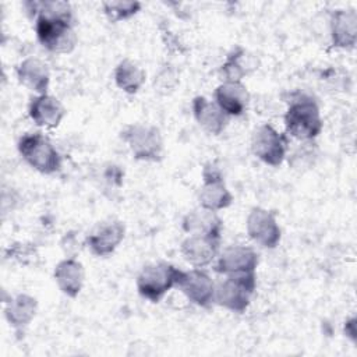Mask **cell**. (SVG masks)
I'll list each match as a JSON object with an SVG mask.
<instances>
[{
	"mask_svg": "<svg viewBox=\"0 0 357 357\" xmlns=\"http://www.w3.org/2000/svg\"><path fill=\"white\" fill-rule=\"evenodd\" d=\"M124 225L119 220H107L96 225L86 237V244L98 257L110 255L124 238Z\"/></svg>",
	"mask_w": 357,
	"mask_h": 357,
	"instance_id": "obj_12",
	"label": "cell"
},
{
	"mask_svg": "<svg viewBox=\"0 0 357 357\" xmlns=\"http://www.w3.org/2000/svg\"><path fill=\"white\" fill-rule=\"evenodd\" d=\"M331 38L335 47L351 49L357 39V14L353 10H336L331 17Z\"/></svg>",
	"mask_w": 357,
	"mask_h": 357,
	"instance_id": "obj_17",
	"label": "cell"
},
{
	"mask_svg": "<svg viewBox=\"0 0 357 357\" xmlns=\"http://www.w3.org/2000/svg\"><path fill=\"white\" fill-rule=\"evenodd\" d=\"M177 287L191 303L199 307H209L215 301V284L209 275L201 269L183 272Z\"/></svg>",
	"mask_w": 357,
	"mask_h": 357,
	"instance_id": "obj_10",
	"label": "cell"
},
{
	"mask_svg": "<svg viewBox=\"0 0 357 357\" xmlns=\"http://www.w3.org/2000/svg\"><path fill=\"white\" fill-rule=\"evenodd\" d=\"M18 151L29 166L43 174L56 173L61 167L60 153L40 132L22 135L18 141Z\"/></svg>",
	"mask_w": 357,
	"mask_h": 357,
	"instance_id": "obj_3",
	"label": "cell"
},
{
	"mask_svg": "<svg viewBox=\"0 0 357 357\" xmlns=\"http://www.w3.org/2000/svg\"><path fill=\"white\" fill-rule=\"evenodd\" d=\"M258 254L245 245H231L223 250L218 257L215 271L223 275L255 272Z\"/></svg>",
	"mask_w": 357,
	"mask_h": 357,
	"instance_id": "obj_11",
	"label": "cell"
},
{
	"mask_svg": "<svg viewBox=\"0 0 357 357\" xmlns=\"http://www.w3.org/2000/svg\"><path fill=\"white\" fill-rule=\"evenodd\" d=\"M216 105L227 116H241L250 102V93L241 82H223L215 89Z\"/></svg>",
	"mask_w": 357,
	"mask_h": 357,
	"instance_id": "obj_16",
	"label": "cell"
},
{
	"mask_svg": "<svg viewBox=\"0 0 357 357\" xmlns=\"http://www.w3.org/2000/svg\"><path fill=\"white\" fill-rule=\"evenodd\" d=\"M84 266L74 258L60 261L54 268V279L59 289L68 297H77L84 284Z\"/></svg>",
	"mask_w": 357,
	"mask_h": 357,
	"instance_id": "obj_19",
	"label": "cell"
},
{
	"mask_svg": "<svg viewBox=\"0 0 357 357\" xmlns=\"http://www.w3.org/2000/svg\"><path fill=\"white\" fill-rule=\"evenodd\" d=\"M64 114L66 110L60 100L49 93L36 95L31 99L29 117L33 120L36 126L54 128L60 124Z\"/></svg>",
	"mask_w": 357,
	"mask_h": 357,
	"instance_id": "obj_14",
	"label": "cell"
},
{
	"mask_svg": "<svg viewBox=\"0 0 357 357\" xmlns=\"http://www.w3.org/2000/svg\"><path fill=\"white\" fill-rule=\"evenodd\" d=\"M219 240L208 236H188L181 243V254L195 268L211 264L219 252Z\"/></svg>",
	"mask_w": 357,
	"mask_h": 357,
	"instance_id": "obj_13",
	"label": "cell"
},
{
	"mask_svg": "<svg viewBox=\"0 0 357 357\" xmlns=\"http://www.w3.org/2000/svg\"><path fill=\"white\" fill-rule=\"evenodd\" d=\"M121 138L127 142L135 159L152 162L162 159L163 139L156 127L131 124L121 131Z\"/></svg>",
	"mask_w": 357,
	"mask_h": 357,
	"instance_id": "obj_6",
	"label": "cell"
},
{
	"mask_svg": "<svg viewBox=\"0 0 357 357\" xmlns=\"http://www.w3.org/2000/svg\"><path fill=\"white\" fill-rule=\"evenodd\" d=\"M181 269L169 262H158L145 266L137 279V289L144 298L159 301L172 287L177 286L181 276Z\"/></svg>",
	"mask_w": 357,
	"mask_h": 357,
	"instance_id": "obj_4",
	"label": "cell"
},
{
	"mask_svg": "<svg viewBox=\"0 0 357 357\" xmlns=\"http://www.w3.org/2000/svg\"><path fill=\"white\" fill-rule=\"evenodd\" d=\"M247 233L261 247L275 248L280 241V227L272 212L254 208L247 218Z\"/></svg>",
	"mask_w": 357,
	"mask_h": 357,
	"instance_id": "obj_9",
	"label": "cell"
},
{
	"mask_svg": "<svg viewBox=\"0 0 357 357\" xmlns=\"http://www.w3.org/2000/svg\"><path fill=\"white\" fill-rule=\"evenodd\" d=\"M116 85L126 93H137L145 81V73L134 61L126 59L120 61L114 70Z\"/></svg>",
	"mask_w": 357,
	"mask_h": 357,
	"instance_id": "obj_22",
	"label": "cell"
},
{
	"mask_svg": "<svg viewBox=\"0 0 357 357\" xmlns=\"http://www.w3.org/2000/svg\"><path fill=\"white\" fill-rule=\"evenodd\" d=\"M254 68L251 57L243 47H236L223 63L220 68V75L225 82H240L244 75H247Z\"/></svg>",
	"mask_w": 357,
	"mask_h": 357,
	"instance_id": "obj_23",
	"label": "cell"
},
{
	"mask_svg": "<svg viewBox=\"0 0 357 357\" xmlns=\"http://www.w3.org/2000/svg\"><path fill=\"white\" fill-rule=\"evenodd\" d=\"M347 325H349L350 328H354V318H353L350 322H347ZM344 329L347 331V328H344ZM354 335H356V331H351V333H350L349 336H351V337H353V340H354V339H356V337H354Z\"/></svg>",
	"mask_w": 357,
	"mask_h": 357,
	"instance_id": "obj_25",
	"label": "cell"
},
{
	"mask_svg": "<svg viewBox=\"0 0 357 357\" xmlns=\"http://www.w3.org/2000/svg\"><path fill=\"white\" fill-rule=\"evenodd\" d=\"M286 131L300 141H310L322 131V119L312 98L298 95L290 102L284 114Z\"/></svg>",
	"mask_w": 357,
	"mask_h": 357,
	"instance_id": "obj_2",
	"label": "cell"
},
{
	"mask_svg": "<svg viewBox=\"0 0 357 357\" xmlns=\"http://www.w3.org/2000/svg\"><path fill=\"white\" fill-rule=\"evenodd\" d=\"M222 219L215 211L199 206L188 212L183 219V229L191 236H208L220 238Z\"/></svg>",
	"mask_w": 357,
	"mask_h": 357,
	"instance_id": "obj_15",
	"label": "cell"
},
{
	"mask_svg": "<svg viewBox=\"0 0 357 357\" xmlns=\"http://www.w3.org/2000/svg\"><path fill=\"white\" fill-rule=\"evenodd\" d=\"M102 6L112 22L127 20L141 8V3L138 1H105Z\"/></svg>",
	"mask_w": 357,
	"mask_h": 357,
	"instance_id": "obj_24",
	"label": "cell"
},
{
	"mask_svg": "<svg viewBox=\"0 0 357 357\" xmlns=\"http://www.w3.org/2000/svg\"><path fill=\"white\" fill-rule=\"evenodd\" d=\"M17 77L22 85L38 95H45L49 86L50 74L47 66L39 59H25L17 67Z\"/></svg>",
	"mask_w": 357,
	"mask_h": 357,
	"instance_id": "obj_20",
	"label": "cell"
},
{
	"mask_svg": "<svg viewBox=\"0 0 357 357\" xmlns=\"http://www.w3.org/2000/svg\"><path fill=\"white\" fill-rule=\"evenodd\" d=\"M38 303L28 294H18L10 303H7L4 314L11 326L21 331L32 321L36 312Z\"/></svg>",
	"mask_w": 357,
	"mask_h": 357,
	"instance_id": "obj_21",
	"label": "cell"
},
{
	"mask_svg": "<svg viewBox=\"0 0 357 357\" xmlns=\"http://www.w3.org/2000/svg\"><path fill=\"white\" fill-rule=\"evenodd\" d=\"M202 178L204 185L198 197L201 206L211 211H219L231 205L233 195L225 185L220 169L215 163L209 162L205 165Z\"/></svg>",
	"mask_w": 357,
	"mask_h": 357,
	"instance_id": "obj_8",
	"label": "cell"
},
{
	"mask_svg": "<svg viewBox=\"0 0 357 357\" xmlns=\"http://www.w3.org/2000/svg\"><path fill=\"white\" fill-rule=\"evenodd\" d=\"M26 7L36 15L35 31L43 47L56 53L71 52L77 43L73 28L71 7L66 1H28Z\"/></svg>",
	"mask_w": 357,
	"mask_h": 357,
	"instance_id": "obj_1",
	"label": "cell"
},
{
	"mask_svg": "<svg viewBox=\"0 0 357 357\" xmlns=\"http://www.w3.org/2000/svg\"><path fill=\"white\" fill-rule=\"evenodd\" d=\"M192 112L198 124L209 134H220L229 120V116L216 105L204 96H195L192 100Z\"/></svg>",
	"mask_w": 357,
	"mask_h": 357,
	"instance_id": "obj_18",
	"label": "cell"
},
{
	"mask_svg": "<svg viewBox=\"0 0 357 357\" xmlns=\"http://www.w3.org/2000/svg\"><path fill=\"white\" fill-rule=\"evenodd\" d=\"M286 148V135L278 132L271 124H262L258 127L251 139L252 153L269 166H279L283 162Z\"/></svg>",
	"mask_w": 357,
	"mask_h": 357,
	"instance_id": "obj_7",
	"label": "cell"
},
{
	"mask_svg": "<svg viewBox=\"0 0 357 357\" xmlns=\"http://www.w3.org/2000/svg\"><path fill=\"white\" fill-rule=\"evenodd\" d=\"M255 286V272L226 275V279L215 287V301L233 312H244L251 303Z\"/></svg>",
	"mask_w": 357,
	"mask_h": 357,
	"instance_id": "obj_5",
	"label": "cell"
}]
</instances>
